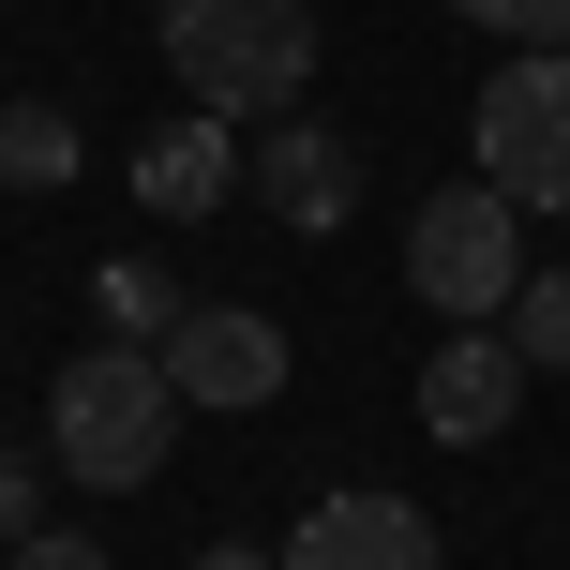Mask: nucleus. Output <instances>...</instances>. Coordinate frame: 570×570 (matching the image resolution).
<instances>
[{"instance_id":"ddd939ff","label":"nucleus","mask_w":570,"mask_h":570,"mask_svg":"<svg viewBox=\"0 0 570 570\" xmlns=\"http://www.w3.org/2000/svg\"><path fill=\"white\" fill-rule=\"evenodd\" d=\"M451 16H481L495 46H570V0H451Z\"/></svg>"},{"instance_id":"6e6552de","label":"nucleus","mask_w":570,"mask_h":570,"mask_svg":"<svg viewBox=\"0 0 570 570\" xmlns=\"http://www.w3.org/2000/svg\"><path fill=\"white\" fill-rule=\"evenodd\" d=\"M511 405H525L511 331H435V361H421V435H435V451H495Z\"/></svg>"},{"instance_id":"39448f33","label":"nucleus","mask_w":570,"mask_h":570,"mask_svg":"<svg viewBox=\"0 0 570 570\" xmlns=\"http://www.w3.org/2000/svg\"><path fill=\"white\" fill-rule=\"evenodd\" d=\"M240 196H256L285 240H331L345 210H361V136H331L315 106H285V120H256V150H240Z\"/></svg>"},{"instance_id":"7ed1b4c3","label":"nucleus","mask_w":570,"mask_h":570,"mask_svg":"<svg viewBox=\"0 0 570 570\" xmlns=\"http://www.w3.org/2000/svg\"><path fill=\"white\" fill-rule=\"evenodd\" d=\"M465 150H481V196L511 210H570V46H511L481 76V120H465Z\"/></svg>"},{"instance_id":"20e7f679","label":"nucleus","mask_w":570,"mask_h":570,"mask_svg":"<svg viewBox=\"0 0 570 570\" xmlns=\"http://www.w3.org/2000/svg\"><path fill=\"white\" fill-rule=\"evenodd\" d=\"M405 285H421L451 331H495V315H511V285H525V210L481 196V180L421 196V210H405Z\"/></svg>"},{"instance_id":"f257e3e1","label":"nucleus","mask_w":570,"mask_h":570,"mask_svg":"<svg viewBox=\"0 0 570 570\" xmlns=\"http://www.w3.org/2000/svg\"><path fill=\"white\" fill-rule=\"evenodd\" d=\"M166 76L196 90V120H285L315 90V0H166Z\"/></svg>"},{"instance_id":"f03ea898","label":"nucleus","mask_w":570,"mask_h":570,"mask_svg":"<svg viewBox=\"0 0 570 570\" xmlns=\"http://www.w3.org/2000/svg\"><path fill=\"white\" fill-rule=\"evenodd\" d=\"M46 451L76 465L90 495H150L180 451V391L150 345H76V361L46 375Z\"/></svg>"},{"instance_id":"9d476101","label":"nucleus","mask_w":570,"mask_h":570,"mask_svg":"<svg viewBox=\"0 0 570 570\" xmlns=\"http://www.w3.org/2000/svg\"><path fill=\"white\" fill-rule=\"evenodd\" d=\"M90 315H106V345H166L180 331V271L166 256H106L90 271Z\"/></svg>"},{"instance_id":"4468645a","label":"nucleus","mask_w":570,"mask_h":570,"mask_svg":"<svg viewBox=\"0 0 570 570\" xmlns=\"http://www.w3.org/2000/svg\"><path fill=\"white\" fill-rule=\"evenodd\" d=\"M30 525H46V465L0 451V541H30Z\"/></svg>"},{"instance_id":"dca6fc26","label":"nucleus","mask_w":570,"mask_h":570,"mask_svg":"<svg viewBox=\"0 0 570 570\" xmlns=\"http://www.w3.org/2000/svg\"><path fill=\"white\" fill-rule=\"evenodd\" d=\"M196 570H271V556H256V541H210V556H196Z\"/></svg>"},{"instance_id":"423d86ee","label":"nucleus","mask_w":570,"mask_h":570,"mask_svg":"<svg viewBox=\"0 0 570 570\" xmlns=\"http://www.w3.org/2000/svg\"><path fill=\"white\" fill-rule=\"evenodd\" d=\"M150 361H166V391L180 405H271L285 391V361H301V345H285V315H256V301H180V331L150 345Z\"/></svg>"},{"instance_id":"1a4fd4ad","label":"nucleus","mask_w":570,"mask_h":570,"mask_svg":"<svg viewBox=\"0 0 570 570\" xmlns=\"http://www.w3.org/2000/svg\"><path fill=\"white\" fill-rule=\"evenodd\" d=\"M136 196L166 210V226H210V210L240 196V136H226V120H196V106H180L166 136L136 150Z\"/></svg>"},{"instance_id":"f8f14e48","label":"nucleus","mask_w":570,"mask_h":570,"mask_svg":"<svg viewBox=\"0 0 570 570\" xmlns=\"http://www.w3.org/2000/svg\"><path fill=\"white\" fill-rule=\"evenodd\" d=\"M495 331H511V361H525V375H570V271H525Z\"/></svg>"},{"instance_id":"2eb2a0df","label":"nucleus","mask_w":570,"mask_h":570,"mask_svg":"<svg viewBox=\"0 0 570 570\" xmlns=\"http://www.w3.org/2000/svg\"><path fill=\"white\" fill-rule=\"evenodd\" d=\"M16 570H106V541H76V525H30V541H16Z\"/></svg>"},{"instance_id":"9b49d317","label":"nucleus","mask_w":570,"mask_h":570,"mask_svg":"<svg viewBox=\"0 0 570 570\" xmlns=\"http://www.w3.org/2000/svg\"><path fill=\"white\" fill-rule=\"evenodd\" d=\"M0 180H16V196H60V180H76V120H60L46 90H0Z\"/></svg>"},{"instance_id":"0eeeda50","label":"nucleus","mask_w":570,"mask_h":570,"mask_svg":"<svg viewBox=\"0 0 570 570\" xmlns=\"http://www.w3.org/2000/svg\"><path fill=\"white\" fill-rule=\"evenodd\" d=\"M271 570H451V541H435L421 495H315L271 541Z\"/></svg>"}]
</instances>
